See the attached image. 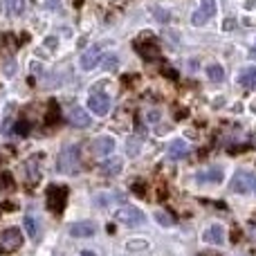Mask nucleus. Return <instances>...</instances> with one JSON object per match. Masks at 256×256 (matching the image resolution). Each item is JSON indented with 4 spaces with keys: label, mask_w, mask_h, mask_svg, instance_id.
Instances as JSON below:
<instances>
[{
    "label": "nucleus",
    "mask_w": 256,
    "mask_h": 256,
    "mask_svg": "<svg viewBox=\"0 0 256 256\" xmlns=\"http://www.w3.org/2000/svg\"><path fill=\"white\" fill-rule=\"evenodd\" d=\"M248 9H256V0H248V4H245Z\"/></svg>",
    "instance_id": "36"
},
{
    "label": "nucleus",
    "mask_w": 256,
    "mask_h": 256,
    "mask_svg": "<svg viewBox=\"0 0 256 256\" xmlns=\"http://www.w3.org/2000/svg\"><path fill=\"white\" fill-rule=\"evenodd\" d=\"M66 202H68V186H58V184L48 186V194H45V204H48L50 212L61 214L63 207H66Z\"/></svg>",
    "instance_id": "2"
},
{
    "label": "nucleus",
    "mask_w": 256,
    "mask_h": 256,
    "mask_svg": "<svg viewBox=\"0 0 256 256\" xmlns=\"http://www.w3.org/2000/svg\"><path fill=\"white\" fill-rule=\"evenodd\" d=\"M36 2L40 4V9H56L61 0H36Z\"/></svg>",
    "instance_id": "28"
},
{
    "label": "nucleus",
    "mask_w": 256,
    "mask_h": 256,
    "mask_svg": "<svg viewBox=\"0 0 256 256\" xmlns=\"http://www.w3.org/2000/svg\"><path fill=\"white\" fill-rule=\"evenodd\" d=\"M7 186H14V180L9 173H0V189H7Z\"/></svg>",
    "instance_id": "27"
},
{
    "label": "nucleus",
    "mask_w": 256,
    "mask_h": 256,
    "mask_svg": "<svg viewBox=\"0 0 256 256\" xmlns=\"http://www.w3.org/2000/svg\"><path fill=\"white\" fill-rule=\"evenodd\" d=\"M256 184V176L248 171H236L234 178L230 180V191L232 194H250Z\"/></svg>",
    "instance_id": "4"
},
{
    "label": "nucleus",
    "mask_w": 256,
    "mask_h": 256,
    "mask_svg": "<svg viewBox=\"0 0 256 256\" xmlns=\"http://www.w3.org/2000/svg\"><path fill=\"white\" fill-rule=\"evenodd\" d=\"M162 72L168 76V79H173V81L178 79V72H176V70H171V68H168V66H164V68H162Z\"/></svg>",
    "instance_id": "31"
},
{
    "label": "nucleus",
    "mask_w": 256,
    "mask_h": 256,
    "mask_svg": "<svg viewBox=\"0 0 256 256\" xmlns=\"http://www.w3.org/2000/svg\"><path fill=\"white\" fill-rule=\"evenodd\" d=\"M148 120H153V122H155V120H160V112H155V110H153V112H148Z\"/></svg>",
    "instance_id": "35"
},
{
    "label": "nucleus",
    "mask_w": 256,
    "mask_h": 256,
    "mask_svg": "<svg viewBox=\"0 0 256 256\" xmlns=\"http://www.w3.org/2000/svg\"><path fill=\"white\" fill-rule=\"evenodd\" d=\"M22 245V232L18 227H7L0 232V254H12Z\"/></svg>",
    "instance_id": "3"
},
{
    "label": "nucleus",
    "mask_w": 256,
    "mask_h": 256,
    "mask_svg": "<svg viewBox=\"0 0 256 256\" xmlns=\"http://www.w3.org/2000/svg\"><path fill=\"white\" fill-rule=\"evenodd\" d=\"M214 14H216V0H202L200 9H196L194 16H191V22L194 25H204Z\"/></svg>",
    "instance_id": "7"
},
{
    "label": "nucleus",
    "mask_w": 256,
    "mask_h": 256,
    "mask_svg": "<svg viewBox=\"0 0 256 256\" xmlns=\"http://www.w3.org/2000/svg\"><path fill=\"white\" fill-rule=\"evenodd\" d=\"M135 50H137V54H140L142 58H146V61H153V58L160 56V43L155 38H150V40H137Z\"/></svg>",
    "instance_id": "8"
},
{
    "label": "nucleus",
    "mask_w": 256,
    "mask_h": 256,
    "mask_svg": "<svg viewBox=\"0 0 256 256\" xmlns=\"http://www.w3.org/2000/svg\"><path fill=\"white\" fill-rule=\"evenodd\" d=\"M61 120V112H58V104L56 102H50V108H48V117H45V122H48L50 126H54L56 122Z\"/></svg>",
    "instance_id": "21"
},
{
    "label": "nucleus",
    "mask_w": 256,
    "mask_h": 256,
    "mask_svg": "<svg viewBox=\"0 0 256 256\" xmlns=\"http://www.w3.org/2000/svg\"><path fill=\"white\" fill-rule=\"evenodd\" d=\"M81 162H79V146H66L58 155V171L68 173V176H74L79 171Z\"/></svg>",
    "instance_id": "1"
},
{
    "label": "nucleus",
    "mask_w": 256,
    "mask_h": 256,
    "mask_svg": "<svg viewBox=\"0 0 256 256\" xmlns=\"http://www.w3.org/2000/svg\"><path fill=\"white\" fill-rule=\"evenodd\" d=\"M102 61H104V68H106V70L117 68V56H115V54H108V56H104Z\"/></svg>",
    "instance_id": "25"
},
{
    "label": "nucleus",
    "mask_w": 256,
    "mask_h": 256,
    "mask_svg": "<svg viewBox=\"0 0 256 256\" xmlns=\"http://www.w3.org/2000/svg\"><path fill=\"white\" fill-rule=\"evenodd\" d=\"M94 222L90 220H81V222H74V225H70V236H74V238H88V236H94Z\"/></svg>",
    "instance_id": "10"
},
{
    "label": "nucleus",
    "mask_w": 256,
    "mask_h": 256,
    "mask_svg": "<svg viewBox=\"0 0 256 256\" xmlns=\"http://www.w3.org/2000/svg\"><path fill=\"white\" fill-rule=\"evenodd\" d=\"M99 61H102V48L94 45V48H90L88 52L81 56V68H84V70H92V68H97Z\"/></svg>",
    "instance_id": "12"
},
{
    "label": "nucleus",
    "mask_w": 256,
    "mask_h": 256,
    "mask_svg": "<svg viewBox=\"0 0 256 256\" xmlns=\"http://www.w3.org/2000/svg\"><path fill=\"white\" fill-rule=\"evenodd\" d=\"M155 16H160V18H162V20H166V18H168L164 12H155Z\"/></svg>",
    "instance_id": "37"
},
{
    "label": "nucleus",
    "mask_w": 256,
    "mask_h": 256,
    "mask_svg": "<svg viewBox=\"0 0 256 256\" xmlns=\"http://www.w3.org/2000/svg\"><path fill=\"white\" fill-rule=\"evenodd\" d=\"M186 153H189V146H186L184 140H176L168 144V158L171 160H182L186 158Z\"/></svg>",
    "instance_id": "14"
},
{
    "label": "nucleus",
    "mask_w": 256,
    "mask_h": 256,
    "mask_svg": "<svg viewBox=\"0 0 256 256\" xmlns=\"http://www.w3.org/2000/svg\"><path fill=\"white\" fill-rule=\"evenodd\" d=\"M38 160L40 155H34L25 162V171H27V178H30V184H36L38 182Z\"/></svg>",
    "instance_id": "17"
},
{
    "label": "nucleus",
    "mask_w": 256,
    "mask_h": 256,
    "mask_svg": "<svg viewBox=\"0 0 256 256\" xmlns=\"http://www.w3.org/2000/svg\"><path fill=\"white\" fill-rule=\"evenodd\" d=\"M155 220H158L162 227H171L173 222H176V218H173L168 212H155Z\"/></svg>",
    "instance_id": "23"
},
{
    "label": "nucleus",
    "mask_w": 256,
    "mask_h": 256,
    "mask_svg": "<svg viewBox=\"0 0 256 256\" xmlns=\"http://www.w3.org/2000/svg\"><path fill=\"white\" fill-rule=\"evenodd\" d=\"M14 130H16L18 135H27V132H30V124H27V122H18V124L14 126Z\"/></svg>",
    "instance_id": "29"
},
{
    "label": "nucleus",
    "mask_w": 256,
    "mask_h": 256,
    "mask_svg": "<svg viewBox=\"0 0 256 256\" xmlns=\"http://www.w3.org/2000/svg\"><path fill=\"white\" fill-rule=\"evenodd\" d=\"M146 240H130V243H128V250H146Z\"/></svg>",
    "instance_id": "30"
},
{
    "label": "nucleus",
    "mask_w": 256,
    "mask_h": 256,
    "mask_svg": "<svg viewBox=\"0 0 256 256\" xmlns=\"http://www.w3.org/2000/svg\"><path fill=\"white\" fill-rule=\"evenodd\" d=\"M81 256H94V252H88V250H84V252H81Z\"/></svg>",
    "instance_id": "38"
},
{
    "label": "nucleus",
    "mask_w": 256,
    "mask_h": 256,
    "mask_svg": "<svg viewBox=\"0 0 256 256\" xmlns=\"http://www.w3.org/2000/svg\"><path fill=\"white\" fill-rule=\"evenodd\" d=\"M140 146H142V140H137V137H132V140L128 142V153H130V155H137V150H140Z\"/></svg>",
    "instance_id": "26"
},
{
    "label": "nucleus",
    "mask_w": 256,
    "mask_h": 256,
    "mask_svg": "<svg viewBox=\"0 0 256 256\" xmlns=\"http://www.w3.org/2000/svg\"><path fill=\"white\" fill-rule=\"evenodd\" d=\"M22 225H25V232H27V236H30L32 240H38V220H36L34 216H25V222H22Z\"/></svg>",
    "instance_id": "19"
},
{
    "label": "nucleus",
    "mask_w": 256,
    "mask_h": 256,
    "mask_svg": "<svg viewBox=\"0 0 256 256\" xmlns=\"http://www.w3.org/2000/svg\"><path fill=\"white\" fill-rule=\"evenodd\" d=\"M122 166H124V164H122V160H120V158H110V160H106V162H104L102 166H99V171H102L104 176L112 178V176H117V173L122 171Z\"/></svg>",
    "instance_id": "16"
},
{
    "label": "nucleus",
    "mask_w": 256,
    "mask_h": 256,
    "mask_svg": "<svg viewBox=\"0 0 256 256\" xmlns=\"http://www.w3.org/2000/svg\"><path fill=\"white\" fill-rule=\"evenodd\" d=\"M2 72H4L7 76H12L14 72H16V63H14V58H12V56L4 58V61H2Z\"/></svg>",
    "instance_id": "24"
},
{
    "label": "nucleus",
    "mask_w": 256,
    "mask_h": 256,
    "mask_svg": "<svg viewBox=\"0 0 256 256\" xmlns=\"http://www.w3.org/2000/svg\"><path fill=\"white\" fill-rule=\"evenodd\" d=\"M112 150H115V140H112V137H97V140L92 142V153L97 155V158H106Z\"/></svg>",
    "instance_id": "9"
},
{
    "label": "nucleus",
    "mask_w": 256,
    "mask_h": 256,
    "mask_svg": "<svg viewBox=\"0 0 256 256\" xmlns=\"http://www.w3.org/2000/svg\"><path fill=\"white\" fill-rule=\"evenodd\" d=\"M207 76L212 81H222L225 79V72H222V68L218 66V63H212V66L207 68Z\"/></svg>",
    "instance_id": "22"
},
{
    "label": "nucleus",
    "mask_w": 256,
    "mask_h": 256,
    "mask_svg": "<svg viewBox=\"0 0 256 256\" xmlns=\"http://www.w3.org/2000/svg\"><path fill=\"white\" fill-rule=\"evenodd\" d=\"M234 27H236V20H234V18H227V20L222 22V30H227V32L234 30Z\"/></svg>",
    "instance_id": "33"
},
{
    "label": "nucleus",
    "mask_w": 256,
    "mask_h": 256,
    "mask_svg": "<svg viewBox=\"0 0 256 256\" xmlns=\"http://www.w3.org/2000/svg\"><path fill=\"white\" fill-rule=\"evenodd\" d=\"M88 108L99 117L108 115V110H110V97L104 92H92L88 99Z\"/></svg>",
    "instance_id": "6"
},
{
    "label": "nucleus",
    "mask_w": 256,
    "mask_h": 256,
    "mask_svg": "<svg viewBox=\"0 0 256 256\" xmlns=\"http://www.w3.org/2000/svg\"><path fill=\"white\" fill-rule=\"evenodd\" d=\"M45 45H48L50 50H54V48H56V38H54V36H50V38H45Z\"/></svg>",
    "instance_id": "34"
},
{
    "label": "nucleus",
    "mask_w": 256,
    "mask_h": 256,
    "mask_svg": "<svg viewBox=\"0 0 256 256\" xmlns=\"http://www.w3.org/2000/svg\"><path fill=\"white\" fill-rule=\"evenodd\" d=\"M68 122L76 128H88L90 126V115L84 110V108H72L68 112Z\"/></svg>",
    "instance_id": "13"
},
{
    "label": "nucleus",
    "mask_w": 256,
    "mask_h": 256,
    "mask_svg": "<svg viewBox=\"0 0 256 256\" xmlns=\"http://www.w3.org/2000/svg\"><path fill=\"white\" fill-rule=\"evenodd\" d=\"M132 191H135V196H146L144 194V184H142V182H135V184H132Z\"/></svg>",
    "instance_id": "32"
},
{
    "label": "nucleus",
    "mask_w": 256,
    "mask_h": 256,
    "mask_svg": "<svg viewBox=\"0 0 256 256\" xmlns=\"http://www.w3.org/2000/svg\"><path fill=\"white\" fill-rule=\"evenodd\" d=\"M196 180H198L200 184H209V182H214V184H218V182L222 180V168H220V166L204 168V171H200L198 176H196Z\"/></svg>",
    "instance_id": "11"
},
{
    "label": "nucleus",
    "mask_w": 256,
    "mask_h": 256,
    "mask_svg": "<svg viewBox=\"0 0 256 256\" xmlns=\"http://www.w3.org/2000/svg\"><path fill=\"white\" fill-rule=\"evenodd\" d=\"M115 218L120 222H124V225H130V227H137L144 222V214H142L137 207H120L115 212Z\"/></svg>",
    "instance_id": "5"
},
{
    "label": "nucleus",
    "mask_w": 256,
    "mask_h": 256,
    "mask_svg": "<svg viewBox=\"0 0 256 256\" xmlns=\"http://www.w3.org/2000/svg\"><path fill=\"white\" fill-rule=\"evenodd\" d=\"M204 240L212 245H220L222 240H225V232H222L220 225H209L207 230H204Z\"/></svg>",
    "instance_id": "15"
},
{
    "label": "nucleus",
    "mask_w": 256,
    "mask_h": 256,
    "mask_svg": "<svg viewBox=\"0 0 256 256\" xmlns=\"http://www.w3.org/2000/svg\"><path fill=\"white\" fill-rule=\"evenodd\" d=\"M240 86H243V88H248V90L256 86V68L254 66L245 68V70L240 72Z\"/></svg>",
    "instance_id": "18"
},
{
    "label": "nucleus",
    "mask_w": 256,
    "mask_h": 256,
    "mask_svg": "<svg viewBox=\"0 0 256 256\" xmlns=\"http://www.w3.org/2000/svg\"><path fill=\"white\" fill-rule=\"evenodd\" d=\"M254 52H256V45H254Z\"/></svg>",
    "instance_id": "39"
},
{
    "label": "nucleus",
    "mask_w": 256,
    "mask_h": 256,
    "mask_svg": "<svg viewBox=\"0 0 256 256\" xmlns=\"http://www.w3.org/2000/svg\"><path fill=\"white\" fill-rule=\"evenodd\" d=\"M4 9L12 16H22L25 14V0H4Z\"/></svg>",
    "instance_id": "20"
}]
</instances>
